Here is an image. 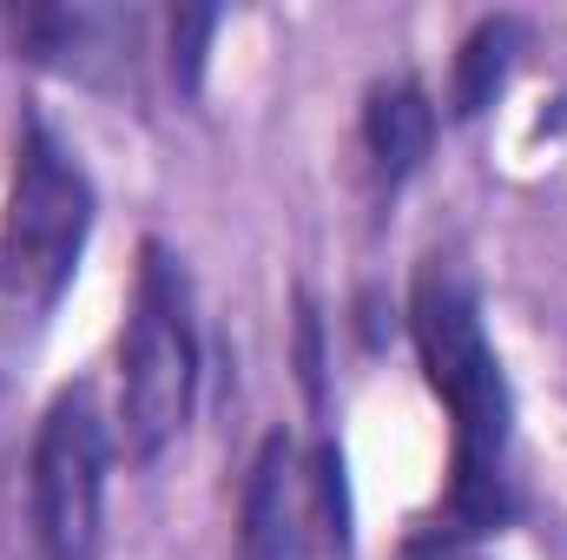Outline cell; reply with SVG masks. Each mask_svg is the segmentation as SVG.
<instances>
[{
  "label": "cell",
  "mask_w": 567,
  "mask_h": 560,
  "mask_svg": "<svg viewBox=\"0 0 567 560\" xmlns=\"http://www.w3.org/2000/svg\"><path fill=\"white\" fill-rule=\"evenodd\" d=\"M198 396V330H192V283L178 258L145 238L133 317L120 343V448L126 462H158Z\"/></svg>",
  "instance_id": "3"
},
{
  "label": "cell",
  "mask_w": 567,
  "mask_h": 560,
  "mask_svg": "<svg viewBox=\"0 0 567 560\" xmlns=\"http://www.w3.org/2000/svg\"><path fill=\"white\" fill-rule=\"evenodd\" d=\"M212 27H218V13H205V7H178L172 13V80L192 93L198 86V66H205V40H212Z\"/></svg>",
  "instance_id": "9"
},
{
  "label": "cell",
  "mask_w": 567,
  "mask_h": 560,
  "mask_svg": "<svg viewBox=\"0 0 567 560\" xmlns=\"http://www.w3.org/2000/svg\"><path fill=\"white\" fill-rule=\"evenodd\" d=\"M410 336L429 370V390L449 409V495L423 535V548L462 554L468 541L495 535L515 515V403L508 376L495 363V343L482 330L475 290L449 258H429L410 283Z\"/></svg>",
  "instance_id": "1"
},
{
  "label": "cell",
  "mask_w": 567,
  "mask_h": 560,
  "mask_svg": "<svg viewBox=\"0 0 567 560\" xmlns=\"http://www.w3.org/2000/svg\"><path fill=\"white\" fill-rule=\"evenodd\" d=\"M350 554V501H343V455L317 442L310 455L271 428L245 468L238 495V560H303Z\"/></svg>",
  "instance_id": "4"
},
{
  "label": "cell",
  "mask_w": 567,
  "mask_h": 560,
  "mask_svg": "<svg viewBox=\"0 0 567 560\" xmlns=\"http://www.w3.org/2000/svg\"><path fill=\"white\" fill-rule=\"evenodd\" d=\"M410 560H462V554H442V548H423V541H416V548H410Z\"/></svg>",
  "instance_id": "10"
},
{
  "label": "cell",
  "mask_w": 567,
  "mask_h": 560,
  "mask_svg": "<svg viewBox=\"0 0 567 560\" xmlns=\"http://www.w3.org/2000/svg\"><path fill=\"white\" fill-rule=\"evenodd\" d=\"M429 145H435V106H429L423 86H416V80L377 86L370 106H363V158H370L377 185L396 191V185L429 158Z\"/></svg>",
  "instance_id": "7"
},
{
  "label": "cell",
  "mask_w": 567,
  "mask_h": 560,
  "mask_svg": "<svg viewBox=\"0 0 567 560\" xmlns=\"http://www.w3.org/2000/svg\"><path fill=\"white\" fill-rule=\"evenodd\" d=\"M515 53H522V27H515V20H482V27L462 40V53H455L449 113H455V120H475L482 106H495V93H502Z\"/></svg>",
  "instance_id": "8"
},
{
  "label": "cell",
  "mask_w": 567,
  "mask_h": 560,
  "mask_svg": "<svg viewBox=\"0 0 567 560\" xmlns=\"http://www.w3.org/2000/svg\"><path fill=\"white\" fill-rule=\"evenodd\" d=\"M93 238V178L47 120H20L13 133V178L0 211V297L27 317H47L86 258Z\"/></svg>",
  "instance_id": "2"
},
{
  "label": "cell",
  "mask_w": 567,
  "mask_h": 560,
  "mask_svg": "<svg viewBox=\"0 0 567 560\" xmlns=\"http://www.w3.org/2000/svg\"><path fill=\"white\" fill-rule=\"evenodd\" d=\"M33 541L40 560H100L106 528V422L93 390L73 383L47 403L33 435Z\"/></svg>",
  "instance_id": "5"
},
{
  "label": "cell",
  "mask_w": 567,
  "mask_h": 560,
  "mask_svg": "<svg viewBox=\"0 0 567 560\" xmlns=\"http://www.w3.org/2000/svg\"><path fill=\"white\" fill-rule=\"evenodd\" d=\"M7 27L33 66L73 73L93 86L120 80L133 66V33H140V20L113 13V7H20V13H7Z\"/></svg>",
  "instance_id": "6"
}]
</instances>
